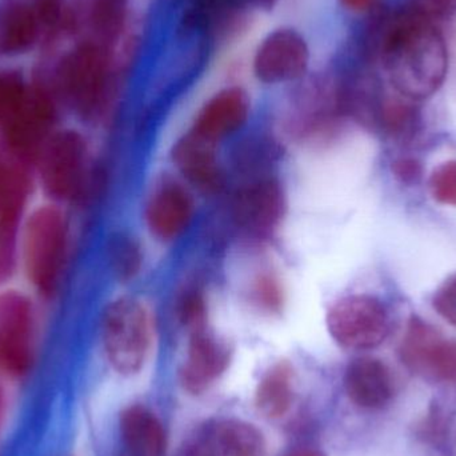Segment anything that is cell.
I'll return each mask as SVG.
<instances>
[{
	"mask_svg": "<svg viewBox=\"0 0 456 456\" xmlns=\"http://www.w3.org/2000/svg\"><path fill=\"white\" fill-rule=\"evenodd\" d=\"M378 47L394 90L403 98L425 101L444 86L449 69L444 35L409 5L383 20Z\"/></svg>",
	"mask_w": 456,
	"mask_h": 456,
	"instance_id": "1",
	"label": "cell"
},
{
	"mask_svg": "<svg viewBox=\"0 0 456 456\" xmlns=\"http://www.w3.org/2000/svg\"><path fill=\"white\" fill-rule=\"evenodd\" d=\"M101 332L104 355L112 370L122 377H136L154 353L157 316L141 297H117L104 310Z\"/></svg>",
	"mask_w": 456,
	"mask_h": 456,
	"instance_id": "2",
	"label": "cell"
},
{
	"mask_svg": "<svg viewBox=\"0 0 456 456\" xmlns=\"http://www.w3.org/2000/svg\"><path fill=\"white\" fill-rule=\"evenodd\" d=\"M391 314L380 297L350 294L335 300L326 314L330 338L340 348L356 353L374 350L390 337Z\"/></svg>",
	"mask_w": 456,
	"mask_h": 456,
	"instance_id": "3",
	"label": "cell"
},
{
	"mask_svg": "<svg viewBox=\"0 0 456 456\" xmlns=\"http://www.w3.org/2000/svg\"><path fill=\"white\" fill-rule=\"evenodd\" d=\"M67 240L66 219L56 208H39L27 222L24 265L29 281L42 294H53L58 286L66 260Z\"/></svg>",
	"mask_w": 456,
	"mask_h": 456,
	"instance_id": "4",
	"label": "cell"
},
{
	"mask_svg": "<svg viewBox=\"0 0 456 456\" xmlns=\"http://www.w3.org/2000/svg\"><path fill=\"white\" fill-rule=\"evenodd\" d=\"M286 211L287 195L283 184L267 174L247 179L231 198V224L248 239L270 236L281 226Z\"/></svg>",
	"mask_w": 456,
	"mask_h": 456,
	"instance_id": "5",
	"label": "cell"
},
{
	"mask_svg": "<svg viewBox=\"0 0 456 456\" xmlns=\"http://www.w3.org/2000/svg\"><path fill=\"white\" fill-rule=\"evenodd\" d=\"M40 154L43 186L51 197L74 200L85 194L90 176L85 138L75 131L58 134L48 139Z\"/></svg>",
	"mask_w": 456,
	"mask_h": 456,
	"instance_id": "6",
	"label": "cell"
},
{
	"mask_svg": "<svg viewBox=\"0 0 456 456\" xmlns=\"http://www.w3.org/2000/svg\"><path fill=\"white\" fill-rule=\"evenodd\" d=\"M402 362L420 377L456 386V339L412 315L399 347Z\"/></svg>",
	"mask_w": 456,
	"mask_h": 456,
	"instance_id": "7",
	"label": "cell"
},
{
	"mask_svg": "<svg viewBox=\"0 0 456 456\" xmlns=\"http://www.w3.org/2000/svg\"><path fill=\"white\" fill-rule=\"evenodd\" d=\"M194 190L182 179L158 182L143 206V222L152 239L163 244L179 240L194 224Z\"/></svg>",
	"mask_w": 456,
	"mask_h": 456,
	"instance_id": "8",
	"label": "cell"
},
{
	"mask_svg": "<svg viewBox=\"0 0 456 456\" xmlns=\"http://www.w3.org/2000/svg\"><path fill=\"white\" fill-rule=\"evenodd\" d=\"M232 358V347L227 340L208 327L190 332L178 370L179 386L189 395H205L227 374Z\"/></svg>",
	"mask_w": 456,
	"mask_h": 456,
	"instance_id": "9",
	"label": "cell"
},
{
	"mask_svg": "<svg viewBox=\"0 0 456 456\" xmlns=\"http://www.w3.org/2000/svg\"><path fill=\"white\" fill-rule=\"evenodd\" d=\"M34 356V313L24 295H0V369L7 374H26Z\"/></svg>",
	"mask_w": 456,
	"mask_h": 456,
	"instance_id": "10",
	"label": "cell"
},
{
	"mask_svg": "<svg viewBox=\"0 0 456 456\" xmlns=\"http://www.w3.org/2000/svg\"><path fill=\"white\" fill-rule=\"evenodd\" d=\"M171 162L182 181L206 197H216L226 187V173L219 159L218 146L189 131L174 143Z\"/></svg>",
	"mask_w": 456,
	"mask_h": 456,
	"instance_id": "11",
	"label": "cell"
},
{
	"mask_svg": "<svg viewBox=\"0 0 456 456\" xmlns=\"http://www.w3.org/2000/svg\"><path fill=\"white\" fill-rule=\"evenodd\" d=\"M307 64L308 48L305 39L292 29H278L260 45L254 69L257 79L275 85L302 77Z\"/></svg>",
	"mask_w": 456,
	"mask_h": 456,
	"instance_id": "12",
	"label": "cell"
},
{
	"mask_svg": "<svg viewBox=\"0 0 456 456\" xmlns=\"http://www.w3.org/2000/svg\"><path fill=\"white\" fill-rule=\"evenodd\" d=\"M248 117V95L241 88H226L200 110L189 133L219 146L238 134L246 126Z\"/></svg>",
	"mask_w": 456,
	"mask_h": 456,
	"instance_id": "13",
	"label": "cell"
},
{
	"mask_svg": "<svg viewBox=\"0 0 456 456\" xmlns=\"http://www.w3.org/2000/svg\"><path fill=\"white\" fill-rule=\"evenodd\" d=\"M343 388L354 406L377 411L390 403L395 393V380L385 362L363 355L353 359L346 367Z\"/></svg>",
	"mask_w": 456,
	"mask_h": 456,
	"instance_id": "14",
	"label": "cell"
},
{
	"mask_svg": "<svg viewBox=\"0 0 456 456\" xmlns=\"http://www.w3.org/2000/svg\"><path fill=\"white\" fill-rule=\"evenodd\" d=\"M197 456H265V438L254 425L238 418H222L206 426Z\"/></svg>",
	"mask_w": 456,
	"mask_h": 456,
	"instance_id": "15",
	"label": "cell"
},
{
	"mask_svg": "<svg viewBox=\"0 0 456 456\" xmlns=\"http://www.w3.org/2000/svg\"><path fill=\"white\" fill-rule=\"evenodd\" d=\"M119 436L122 456H167L165 423L144 404H131L120 412Z\"/></svg>",
	"mask_w": 456,
	"mask_h": 456,
	"instance_id": "16",
	"label": "cell"
},
{
	"mask_svg": "<svg viewBox=\"0 0 456 456\" xmlns=\"http://www.w3.org/2000/svg\"><path fill=\"white\" fill-rule=\"evenodd\" d=\"M27 198V182L15 168H0V279L12 273L16 233Z\"/></svg>",
	"mask_w": 456,
	"mask_h": 456,
	"instance_id": "17",
	"label": "cell"
},
{
	"mask_svg": "<svg viewBox=\"0 0 456 456\" xmlns=\"http://www.w3.org/2000/svg\"><path fill=\"white\" fill-rule=\"evenodd\" d=\"M297 399V372L289 361L273 362L260 375L254 393V406L265 419L279 420L289 415Z\"/></svg>",
	"mask_w": 456,
	"mask_h": 456,
	"instance_id": "18",
	"label": "cell"
},
{
	"mask_svg": "<svg viewBox=\"0 0 456 456\" xmlns=\"http://www.w3.org/2000/svg\"><path fill=\"white\" fill-rule=\"evenodd\" d=\"M422 130V112L417 102L403 96L383 98L378 115L377 131L396 143L411 144Z\"/></svg>",
	"mask_w": 456,
	"mask_h": 456,
	"instance_id": "19",
	"label": "cell"
},
{
	"mask_svg": "<svg viewBox=\"0 0 456 456\" xmlns=\"http://www.w3.org/2000/svg\"><path fill=\"white\" fill-rule=\"evenodd\" d=\"M247 302L256 313L279 316L286 305V291L279 276L270 270H262L252 276L247 287Z\"/></svg>",
	"mask_w": 456,
	"mask_h": 456,
	"instance_id": "20",
	"label": "cell"
},
{
	"mask_svg": "<svg viewBox=\"0 0 456 456\" xmlns=\"http://www.w3.org/2000/svg\"><path fill=\"white\" fill-rule=\"evenodd\" d=\"M112 273L122 283L135 281L144 265V249L141 241L127 233L115 236L110 244Z\"/></svg>",
	"mask_w": 456,
	"mask_h": 456,
	"instance_id": "21",
	"label": "cell"
},
{
	"mask_svg": "<svg viewBox=\"0 0 456 456\" xmlns=\"http://www.w3.org/2000/svg\"><path fill=\"white\" fill-rule=\"evenodd\" d=\"M175 315L189 334L208 327V300L203 289L198 286L184 289L176 299Z\"/></svg>",
	"mask_w": 456,
	"mask_h": 456,
	"instance_id": "22",
	"label": "cell"
},
{
	"mask_svg": "<svg viewBox=\"0 0 456 456\" xmlns=\"http://www.w3.org/2000/svg\"><path fill=\"white\" fill-rule=\"evenodd\" d=\"M428 190L439 205L456 208V160H447L434 168L428 178Z\"/></svg>",
	"mask_w": 456,
	"mask_h": 456,
	"instance_id": "23",
	"label": "cell"
},
{
	"mask_svg": "<svg viewBox=\"0 0 456 456\" xmlns=\"http://www.w3.org/2000/svg\"><path fill=\"white\" fill-rule=\"evenodd\" d=\"M434 311L444 321L456 327V273L449 276L431 297Z\"/></svg>",
	"mask_w": 456,
	"mask_h": 456,
	"instance_id": "24",
	"label": "cell"
},
{
	"mask_svg": "<svg viewBox=\"0 0 456 456\" xmlns=\"http://www.w3.org/2000/svg\"><path fill=\"white\" fill-rule=\"evenodd\" d=\"M391 173L403 186H417L422 182L425 167L417 157L402 155L391 162Z\"/></svg>",
	"mask_w": 456,
	"mask_h": 456,
	"instance_id": "25",
	"label": "cell"
},
{
	"mask_svg": "<svg viewBox=\"0 0 456 456\" xmlns=\"http://www.w3.org/2000/svg\"><path fill=\"white\" fill-rule=\"evenodd\" d=\"M409 7L428 20H444L456 13V0H411Z\"/></svg>",
	"mask_w": 456,
	"mask_h": 456,
	"instance_id": "26",
	"label": "cell"
},
{
	"mask_svg": "<svg viewBox=\"0 0 456 456\" xmlns=\"http://www.w3.org/2000/svg\"><path fill=\"white\" fill-rule=\"evenodd\" d=\"M345 7L353 11H364L371 7L374 0H340Z\"/></svg>",
	"mask_w": 456,
	"mask_h": 456,
	"instance_id": "27",
	"label": "cell"
},
{
	"mask_svg": "<svg viewBox=\"0 0 456 456\" xmlns=\"http://www.w3.org/2000/svg\"><path fill=\"white\" fill-rule=\"evenodd\" d=\"M281 456H327L321 450L315 447H299V449L291 450Z\"/></svg>",
	"mask_w": 456,
	"mask_h": 456,
	"instance_id": "28",
	"label": "cell"
}]
</instances>
